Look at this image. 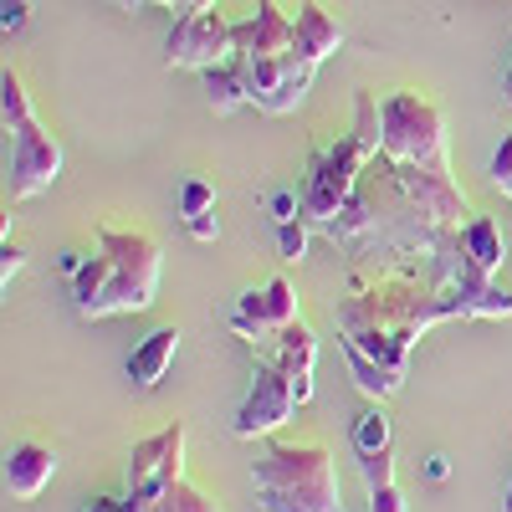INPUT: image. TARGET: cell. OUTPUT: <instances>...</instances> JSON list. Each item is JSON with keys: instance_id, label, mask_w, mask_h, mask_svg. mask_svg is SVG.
<instances>
[{"instance_id": "obj_1", "label": "cell", "mask_w": 512, "mask_h": 512, "mask_svg": "<svg viewBox=\"0 0 512 512\" xmlns=\"http://www.w3.org/2000/svg\"><path fill=\"white\" fill-rule=\"evenodd\" d=\"M451 318H477V308L461 292H446L420 277H379V282H354L349 297H338L333 323L338 333H395L415 349L420 333Z\"/></svg>"}, {"instance_id": "obj_2", "label": "cell", "mask_w": 512, "mask_h": 512, "mask_svg": "<svg viewBox=\"0 0 512 512\" xmlns=\"http://www.w3.org/2000/svg\"><path fill=\"white\" fill-rule=\"evenodd\" d=\"M251 487L262 512H344L333 451L323 441H267L251 461Z\"/></svg>"}, {"instance_id": "obj_3", "label": "cell", "mask_w": 512, "mask_h": 512, "mask_svg": "<svg viewBox=\"0 0 512 512\" xmlns=\"http://www.w3.org/2000/svg\"><path fill=\"white\" fill-rule=\"evenodd\" d=\"M0 113H6V200L21 205L57 185L62 144L31 113V93L16 67H6V77H0Z\"/></svg>"}, {"instance_id": "obj_4", "label": "cell", "mask_w": 512, "mask_h": 512, "mask_svg": "<svg viewBox=\"0 0 512 512\" xmlns=\"http://www.w3.org/2000/svg\"><path fill=\"white\" fill-rule=\"evenodd\" d=\"M98 251L108 256V287L98 292L93 308H82L77 318H113V313H144L159 292L164 272V251L149 231H118L98 226Z\"/></svg>"}, {"instance_id": "obj_5", "label": "cell", "mask_w": 512, "mask_h": 512, "mask_svg": "<svg viewBox=\"0 0 512 512\" xmlns=\"http://www.w3.org/2000/svg\"><path fill=\"white\" fill-rule=\"evenodd\" d=\"M379 154L390 159V164L451 175V159H446V113L431 98H420V93H390V98H379Z\"/></svg>"}, {"instance_id": "obj_6", "label": "cell", "mask_w": 512, "mask_h": 512, "mask_svg": "<svg viewBox=\"0 0 512 512\" xmlns=\"http://www.w3.org/2000/svg\"><path fill=\"white\" fill-rule=\"evenodd\" d=\"M369 159H374V149L359 134H344L328 149H318L308 159V180H303V216L318 221V226H333L338 216H344V205L354 200Z\"/></svg>"}, {"instance_id": "obj_7", "label": "cell", "mask_w": 512, "mask_h": 512, "mask_svg": "<svg viewBox=\"0 0 512 512\" xmlns=\"http://www.w3.org/2000/svg\"><path fill=\"white\" fill-rule=\"evenodd\" d=\"M175 482H185V420L134 441L123 472V512H149Z\"/></svg>"}, {"instance_id": "obj_8", "label": "cell", "mask_w": 512, "mask_h": 512, "mask_svg": "<svg viewBox=\"0 0 512 512\" xmlns=\"http://www.w3.org/2000/svg\"><path fill=\"white\" fill-rule=\"evenodd\" d=\"M292 410H303V400H297V390H292V379L277 364L256 359L251 364V390H246V400H241V410L231 420V436L236 441L272 436V431H282V425L292 420Z\"/></svg>"}, {"instance_id": "obj_9", "label": "cell", "mask_w": 512, "mask_h": 512, "mask_svg": "<svg viewBox=\"0 0 512 512\" xmlns=\"http://www.w3.org/2000/svg\"><path fill=\"white\" fill-rule=\"evenodd\" d=\"M241 62V77H246V98L262 108V113H292L297 103L308 98L313 88V62L297 57V52H282V57H236Z\"/></svg>"}, {"instance_id": "obj_10", "label": "cell", "mask_w": 512, "mask_h": 512, "mask_svg": "<svg viewBox=\"0 0 512 512\" xmlns=\"http://www.w3.org/2000/svg\"><path fill=\"white\" fill-rule=\"evenodd\" d=\"M231 31L236 21H226L216 6L210 11H195V16H175L164 36V67H190V72H205L231 57Z\"/></svg>"}, {"instance_id": "obj_11", "label": "cell", "mask_w": 512, "mask_h": 512, "mask_svg": "<svg viewBox=\"0 0 512 512\" xmlns=\"http://www.w3.org/2000/svg\"><path fill=\"white\" fill-rule=\"evenodd\" d=\"M303 318V308H297V292H292V282L287 277H272V282H262V287H251V292H241V303L231 308V333L241 338V344H267V338L277 333V328H287V323H297Z\"/></svg>"}, {"instance_id": "obj_12", "label": "cell", "mask_w": 512, "mask_h": 512, "mask_svg": "<svg viewBox=\"0 0 512 512\" xmlns=\"http://www.w3.org/2000/svg\"><path fill=\"white\" fill-rule=\"evenodd\" d=\"M256 359H267V364H277L287 379H292V390H297V400H313V369H318V333L297 318V323H287V328H277L267 344H256Z\"/></svg>"}, {"instance_id": "obj_13", "label": "cell", "mask_w": 512, "mask_h": 512, "mask_svg": "<svg viewBox=\"0 0 512 512\" xmlns=\"http://www.w3.org/2000/svg\"><path fill=\"white\" fill-rule=\"evenodd\" d=\"M231 52L236 57H282V52H292V16L277 6V0H256L251 16L236 21V31H231Z\"/></svg>"}, {"instance_id": "obj_14", "label": "cell", "mask_w": 512, "mask_h": 512, "mask_svg": "<svg viewBox=\"0 0 512 512\" xmlns=\"http://www.w3.org/2000/svg\"><path fill=\"white\" fill-rule=\"evenodd\" d=\"M52 477H57V451L52 446H36V441L11 446V456H6V492L16 502L41 497V492L52 487Z\"/></svg>"}, {"instance_id": "obj_15", "label": "cell", "mask_w": 512, "mask_h": 512, "mask_svg": "<svg viewBox=\"0 0 512 512\" xmlns=\"http://www.w3.org/2000/svg\"><path fill=\"white\" fill-rule=\"evenodd\" d=\"M338 47H344V26L328 16V6H318V0H303V6H297V16H292V52L308 57V62L318 67V62H328Z\"/></svg>"}, {"instance_id": "obj_16", "label": "cell", "mask_w": 512, "mask_h": 512, "mask_svg": "<svg viewBox=\"0 0 512 512\" xmlns=\"http://www.w3.org/2000/svg\"><path fill=\"white\" fill-rule=\"evenodd\" d=\"M175 354H180V328L175 323L144 333L134 344V354H128V379H134L139 390H154V384L169 374V364H175Z\"/></svg>"}, {"instance_id": "obj_17", "label": "cell", "mask_w": 512, "mask_h": 512, "mask_svg": "<svg viewBox=\"0 0 512 512\" xmlns=\"http://www.w3.org/2000/svg\"><path fill=\"white\" fill-rule=\"evenodd\" d=\"M200 77H205V103L216 108V113H236L241 103H251V98H246V77H241L236 52H231L226 62H216V67H205Z\"/></svg>"}, {"instance_id": "obj_18", "label": "cell", "mask_w": 512, "mask_h": 512, "mask_svg": "<svg viewBox=\"0 0 512 512\" xmlns=\"http://www.w3.org/2000/svg\"><path fill=\"white\" fill-rule=\"evenodd\" d=\"M461 246L472 251V262H477L487 277H497L502 262H507V246H502V231H497L492 216H472V221H466V226H461Z\"/></svg>"}, {"instance_id": "obj_19", "label": "cell", "mask_w": 512, "mask_h": 512, "mask_svg": "<svg viewBox=\"0 0 512 512\" xmlns=\"http://www.w3.org/2000/svg\"><path fill=\"white\" fill-rule=\"evenodd\" d=\"M338 338L354 344L359 354H369L384 374H395L405 384V369H410V344H405V338H395V333H338Z\"/></svg>"}, {"instance_id": "obj_20", "label": "cell", "mask_w": 512, "mask_h": 512, "mask_svg": "<svg viewBox=\"0 0 512 512\" xmlns=\"http://www.w3.org/2000/svg\"><path fill=\"white\" fill-rule=\"evenodd\" d=\"M338 349H344V359H349V374H354V384L369 395V400H390V395H400V379L395 374H384L369 354H359L354 344H344V338H338Z\"/></svg>"}, {"instance_id": "obj_21", "label": "cell", "mask_w": 512, "mask_h": 512, "mask_svg": "<svg viewBox=\"0 0 512 512\" xmlns=\"http://www.w3.org/2000/svg\"><path fill=\"white\" fill-rule=\"evenodd\" d=\"M374 451H390V415L379 405L354 415V456H374Z\"/></svg>"}, {"instance_id": "obj_22", "label": "cell", "mask_w": 512, "mask_h": 512, "mask_svg": "<svg viewBox=\"0 0 512 512\" xmlns=\"http://www.w3.org/2000/svg\"><path fill=\"white\" fill-rule=\"evenodd\" d=\"M103 287H108V256L93 251L88 262L77 267V277H72V308H77V313H82V308H93Z\"/></svg>"}, {"instance_id": "obj_23", "label": "cell", "mask_w": 512, "mask_h": 512, "mask_svg": "<svg viewBox=\"0 0 512 512\" xmlns=\"http://www.w3.org/2000/svg\"><path fill=\"white\" fill-rule=\"evenodd\" d=\"M149 512H226V507L210 497L205 487H195V482H175V487H169Z\"/></svg>"}, {"instance_id": "obj_24", "label": "cell", "mask_w": 512, "mask_h": 512, "mask_svg": "<svg viewBox=\"0 0 512 512\" xmlns=\"http://www.w3.org/2000/svg\"><path fill=\"white\" fill-rule=\"evenodd\" d=\"M205 210H216V185H210V180H185V190H180V216L190 221V216H205Z\"/></svg>"}, {"instance_id": "obj_25", "label": "cell", "mask_w": 512, "mask_h": 512, "mask_svg": "<svg viewBox=\"0 0 512 512\" xmlns=\"http://www.w3.org/2000/svg\"><path fill=\"white\" fill-rule=\"evenodd\" d=\"M277 246H282L287 262H303V256H308V216L282 221V226H277Z\"/></svg>"}, {"instance_id": "obj_26", "label": "cell", "mask_w": 512, "mask_h": 512, "mask_svg": "<svg viewBox=\"0 0 512 512\" xmlns=\"http://www.w3.org/2000/svg\"><path fill=\"white\" fill-rule=\"evenodd\" d=\"M359 477H364V487H384V482H395V451L359 456Z\"/></svg>"}, {"instance_id": "obj_27", "label": "cell", "mask_w": 512, "mask_h": 512, "mask_svg": "<svg viewBox=\"0 0 512 512\" xmlns=\"http://www.w3.org/2000/svg\"><path fill=\"white\" fill-rule=\"evenodd\" d=\"M487 180L512 200V134H502V144H497V154H492V164H487Z\"/></svg>"}, {"instance_id": "obj_28", "label": "cell", "mask_w": 512, "mask_h": 512, "mask_svg": "<svg viewBox=\"0 0 512 512\" xmlns=\"http://www.w3.org/2000/svg\"><path fill=\"white\" fill-rule=\"evenodd\" d=\"M369 512H410V507L395 482H384V487H369Z\"/></svg>"}, {"instance_id": "obj_29", "label": "cell", "mask_w": 512, "mask_h": 512, "mask_svg": "<svg viewBox=\"0 0 512 512\" xmlns=\"http://www.w3.org/2000/svg\"><path fill=\"white\" fill-rule=\"evenodd\" d=\"M21 267H26V251L6 236V246H0V287H11V277H16Z\"/></svg>"}, {"instance_id": "obj_30", "label": "cell", "mask_w": 512, "mask_h": 512, "mask_svg": "<svg viewBox=\"0 0 512 512\" xmlns=\"http://www.w3.org/2000/svg\"><path fill=\"white\" fill-rule=\"evenodd\" d=\"M31 21V0H0V26L6 31H21Z\"/></svg>"}, {"instance_id": "obj_31", "label": "cell", "mask_w": 512, "mask_h": 512, "mask_svg": "<svg viewBox=\"0 0 512 512\" xmlns=\"http://www.w3.org/2000/svg\"><path fill=\"white\" fill-rule=\"evenodd\" d=\"M185 231H190L195 241H216V236H221V216H216V210H205V216H190Z\"/></svg>"}, {"instance_id": "obj_32", "label": "cell", "mask_w": 512, "mask_h": 512, "mask_svg": "<svg viewBox=\"0 0 512 512\" xmlns=\"http://www.w3.org/2000/svg\"><path fill=\"white\" fill-rule=\"evenodd\" d=\"M154 6L175 11V16H195V11H210V6H216V0H154Z\"/></svg>"}, {"instance_id": "obj_33", "label": "cell", "mask_w": 512, "mask_h": 512, "mask_svg": "<svg viewBox=\"0 0 512 512\" xmlns=\"http://www.w3.org/2000/svg\"><path fill=\"white\" fill-rule=\"evenodd\" d=\"M425 477H431V482H446V477H451V456H446V451L425 456Z\"/></svg>"}, {"instance_id": "obj_34", "label": "cell", "mask_w": 512, "mask_h": 512, "mask_svg": "<svg viewBox=\"0 0 512 512\" xmlns=\"http://www.w3.org/2000/svg\"><path fill=\"white\" fill-rule=\"evenodd\" d=\"M77 512H123V497H93V502H82Z\"/></svg>"}, {"instance_id": "obj_35", "label": "cell", "mask_w": 512, "mask_h": 512, "mask_svg": "<svg viewBox=\"0 0 512 512\" xmlns=\"http://www.w3.org/2000/svg\"><path fill=\"white\" fill-rule=\"evenodd\" d=\"M502 103L512 108V62H507V72H502Z\"/></svg>"}, {"instance_id": "obj_36", "label": "cell", "mask_w": 512, "mask_h": 512, "mask_svg": "<svg viewBox=\"0 0 512 512\" xmlns=\"http://www.w3.org/2000/svg\"><path fill=\"white\" fill-rule=\"evenodd\" d=\"M113 6H118V11H144L149 0H113Z\"/></svg>"}, {"instance_id": "obj_37", "label": "cell", "mask_w": 512, "mask_h": 512, "mask_svg": "<svg viewBox=\"0 0 512 512\" xmlns=\"http://www.w3.org/2000/svg\"><path fill=\"white\" fill-rule=\"evenodd\" d=\"M502 512H512V482H507V497H502Z\"/></svg>"}]
</instances>
